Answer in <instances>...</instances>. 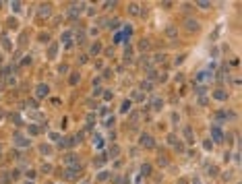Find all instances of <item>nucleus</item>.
<instances>
[{
	"mask_svg": "<svg viewBox=\"0 0 242 184\" xmlns=\"http://www.w3.org/2000/svg\"><path fill=\"white\" fill-rule=\"evenodd\" d=\"M139 143H141V147H147V149H153L155 147V141H153L151 135H141Z\"/></svg>",
	"mask_w": 242,
	"mask_h": 184,
	"instance_id": "1",
	"label": "nucleus"
},
{
	"mask_svg": "<svg viewBox=\"0 0 242 184\" xmlns=\"http://www.w3.org/2000/svg\"><path fill=\"white\" fill-rule=\"evenodd\" d=\"M184 27H186V31H199L201 29V25H199V21H195V19H186L184 21Z\"/></svg>",
	"mask_w": 242,
	"mask_h": 184,
	"instance_id": "2",
	"label": "nucleus"
},
{
	"mask_svg": "<svg viewBox=\"0 0 242 184\" xmlns=\"http://www.w3.org/2000/svg\"><path fill=\"white\" fill-rule=\"evenodd\" d=\"M48 93H50V87L48 85H43V83H40L38 87H35V97H48Z\"/></svg>",
	"mask_w": 242,
	"mask_h": 184,
	"instance_id": "3",
	"label": "nucleus"
},
{
	"mask_svg": "<svg viewBox=\"0 0 242 184\" xmlns=\"http://www.w3.org/2000/svg\"><path fill=\"white\" fill-rule=\"evenodd\" d=\"M83 6H85V4H75V6H71V10L66 12V17H68V19H77L81 15V8H83Z\"/></svg>",
	"mask_w": 242,
	"mask_h": 184,
	"instance_id": "4",
	"label": "nucleus"
},
{
	"mask_svg": "<svg viewBox=\"0 0 242 184\" xmlns=\"http://www.w3.org/2000/svg\"><path fill=\"white\" fill-rule=\"evenodd\" d=\"M211 137H213L215 143H219V141L224 139V133H221V128H219L217 124H213V126H211Z\"/></svg>",
	"mask_w": 242,
	"mask_h": 184,
	"instance_id": "5",
	"label": "nucleus"
},
{
	"mask_svg": "<svg viewBox=\"0 0 242 184\" xmlns=\"http://www.w3.org/2000/svg\"><path fill=\"white\" fill-rule=\"evenodd\" d=\"M15 145H17V147H29V145H31V141L17 133V135H15Z\"/></svg>",
	"mask_w": 242,
	"mask_h": 184,
	"instance_id": "6",
	"label": "nucleus"
},
{
	"mask_svg": "<svg viewBox=\"0 0 242 184\" xmlns=\"http://www.w3.org/2000/svg\"><path fill=\"white\" fill-rule=\"evenodd\" d=\"M52 15V4H40V10H38V17H50Z\"/></svg>",
	"mask_w": 242,
	"mask_h": 184,
	"instance_id": "7",
	"label": "nucleus"
},
{
	"mask_svg": "<svg viewBox=\"0 0 242 184\" xmlns=\"http://www.w3.org/2000/svg\"><path fill=\"white\" fill-rule=\"evenodd\" d=\"M64 178H66V180H77V178H79V170H77V168L66 170V172H64Z\"/></svg>",
	"mask_w": 242,
	"mask_h": 184,
	"instance_id": "8",
	"label": "nucleus"
},
{
	"mask_svg": "<svg viewBox=\"0 0 242 184\" xmlns=\"http://www.w3.org/2000/svg\"><path fill=\"white\" fill-rule=\"evenodd\" d=\"M213 97H215L217 101H226V99H228V93L224 91V89H215V91H213Z\"/></svg>",
	"mask_w": 242,
	"mask_h": 184,
	"instance_id": "9",
	"label": "nucleus"
},
{
	"mask_svg": "<svg viewBox=\"0 0 242 184\" xmlns=\"http://www.w3.org/2000/svg\"><path fill=\"white\" fill-rule=\"evenodd\" d=\"M184 137H186V141H188V145L195 143V135H193V128H191V126H184Z\"/></svg>",
	"mask_w": 242,
	"mask_h": 184,
	"instance_id": "10",
	"label": "nucleus"
},
{
	"mask_svg": "<svg viewBox=\"0 0 242 184\" xmlns=\"http://www.w3.org/2000/svg\"><path fill=\"white\" fill-rule=\"evenodd\" d=\"M166 35H168V37H176V35H178V27H176V25H168V27H166Z\"/></svg>",
	"mask_w": 242,
	"mask_h": 184,
	"instance_id": "11",
	"label": "nucleus"
},
{
	"mask_svg": "<svg viewBox=\"0 0 242 184\" xmlns=\"http://www.w3.org/2000/svg\"><path fill=\"white\" fill-rule=\"evenodd\" d=\"M161 106H163V101H161L160 97H153V99H151V110H153V112L161 110Z\"/></svg>",
	"mask_w": 242,
	"mask_h": 184,
	"instance_id": "12",
	"label": "nucleus"
},
{
	"mask_svg": "<svg viewBox=\"0 0 242 184\" xmlns=\"http://www.w3.org/2000/svg\"><path fill=\"white\" fill-rule=\"evenodd\" d=\"M149 48H151V42H149V40H145V37H143V40L139 42V50H141V52H147Z\"/></svg>",
	"mask_w": 242,
	"mask_h": 184,
	"instance_id": "13",
	"label": "nucleus"
},
{
	"mask_svg": "<svg viewBox=\"0 0 242 184\" xmlns=\"http://www.w3.org/2000/svg\"><path fill=\"white\" fill-rule=\"evenodd\" d=\"M56 52H58V46H56V44H52L50 50H48V58H50V60H54V58H56Z\"/></svg>",
	"mask_w": 242,
	"mask_h": 184,
	"instance_id": "14",
	"label": "nucleus"
},
{
	"mask_svg": "<svg viewBox=\"0 0 242 184\" xmlns=\"http://www.w3.org/2000/svg\"><path fill=\"white\" fill-rule=\"evenodd\" d=\"M99 52H102V44H99V42H95L93 46L89 48V54H93V56H95V54H99Z\"/></svg>",
	"mask_w": 242,
	"mask_h": 184,
	"instance_id": "15",
	"label": "nucleus"
},
{
	"mask_svg": "<svg viewBox=\"0 0 242 184\" xmlns=\"http://www.w3.org/2000/svg\"><path fill=\"white\" fill-rule=\"evenodd\" d=\"M209 77H211V73H205V70H203V73L197 75V79H195V81H197V83H203V81H207Z\"/></svg>",
	"mask_w": 242,
	"mask_h": 184,
	"instance_id": "16",
	"label": "nucleus"
},
{
	"mask_svg": "<svg viewBox=\"0 0 242 184\" xmlns=\"http://www.w3.org/2000/svg\"><path fill=\"white\" fill-rule=\"evenodd\" d=\"M79 81H81V75H79V73H73V75H71V79H68V83H71V85H77Z\"/></svg>",
	"mask_w": 242,
	"mask_h": 184,
	"instance_id": "17",
	"label": "nucleus"
},
{
	"mask_svg": "<svg viewBox=\"0 0 242 184\" xmlns=\"http://www.w3.org/2000/svg\"><path fill=\"white\" fill-rule=\"evenodd\" d=\"M128 12H130V15H139V4H137V2L128 4Z\"/></svg>",
	"mask_w": 242,
	"mask_h": 184,
	"instance_id": "18",
	"label": "nucleus"
},
{
	"mask_svg": "<svg viewBox=\"0 0 242 184\" xmlns=\"http://www.w3.org/2000/svg\"><path fill=\"white\" fill-rule=\"evenodd\" d=\"M104 161H106V155H99V157H95V159H93V163H95L97 168H99V166H104Z\"/></svg>",
	"mask_w": 242,
	"mask_h": 184,
	"instance_id": "19",
	"label": "nucleus"
},
{
	"mask_svg": "<svg viewBox=\"0 0 242 184\" xmlns=\"http://www.w3.org/2000/svg\"><path fill=\"white\" fill-rule=\"evenodd\" d=\"M120 112H122V114H128V112H130V101H128V99L122 103V110H120Z\"/></svg>",
	"mask_w": 242,
	"mask_h": 184,
	"instance_id": "20",
	"label": "nucleus"
},
{
	"mask_svg": "<svg viewBox=\"0 0 242 184\" xmlns=\"http://www.w3.org/2000/svg\"><path fill=\"white\" fill-rule=\"evenodd\" d=\"M178 141H180V139L176 137V135H168V143H170V145H172V147H174V145H176V143H178Z\"/></svg>",
	"mask_w": 242,
	"mask_h": 184,
	"instance_id": "21",
	"label": "nucleus"
},
{
	"mask_svg": "<svg viewBox=\"0 0 242 184\" xmlns=\"http://www.w3.org/2000/svg\"><path fill=\"white\" fill-rule=\"evenodd\" d=\"M10 8L13 12H21V2H10Z\"/></svg>",
	"mask_w": 242,
	"mask_h": 184,
	"instance_id": "22",
	"label": "nucleus"
},
{
	"mask_svg": "<svg viewBox=\"0 0 242 184\" xmlns=\"http://www.w3.org/2000/svg\"><path fill=\"white\" fill-rule=\"evenodd\" d=\"M163 60H166V54H163V52H161V54H155V56H153V62H163Z\"/></svg>",
	"mask_w": 242,
	"mask_h": 184,
	"instance_id": "23",
	"label": "nucleus"
},
{
	"mask_svg": "<svg viewBox=\"0 0 242 184\" xmlns=\"http://www.w3.org/2000/svg\"><path fill=\"white\" fill-rule=\"evenodd\" d=\"M157 163H160V166H168V157H166V155H160V157H157Z\"/></svg>",
	"mask_w": 242,
	"mask_h": 184,
	"instance_id": "24",
	"label": "nucleus"
},
{
	"mask_svg": "<svg viewBox=\"0 0 242 184\" xmlns=\"http://www.w3.org/2000/svg\"><path fill=\"white\" fill-rule=\"evenodd\" d=\"M184 58H186V54H180V56H176V60H174V64L178 66L180 62H184Z\"/></svg>",
	"mask_w": 242,
	"mask_h": 184,
	"instance_id": "25",
	"label": "nucleus"
},
{
	"mask_svg": "<svg viewBox=\"0 0 242 184\" xmlns=\"http://www.w3.org/2000/svg\"><path fill=\"white\" fill-rule=\"evenodd\" d=\"M108 178H110V174H108V172H99V176H97V180H102V182H104V180H108Z\"/></svg>",
	"mask_w": 242,
	"mask_h": 184,
	"instance_id": "26",
	"label": "nucleus"
},
{
	"mask_svg": "<svg viewBox=\"0 0 242 184\" xmlns=\"http://www.w3.org/2000/svg\"><path fill=\"white\" fill-rule=\"evenodd\" d=\"M118 25H120V21H118V19L110 21V29H118Z\"/></svg>",
	"mask_w": 242,
	"mask_h": 184,
	"instance_id": "27",
	"label": "nucleus"
},
{
	"mask_svg": "<svg viewBox=\"0 0 242 184\" xmlns=\"http://www.w3.org/2000/svg\"><path fill=\"white\" fill-rule=\"evenodd\" d=\"M195 91L199 93V95H203V93L207 91V89H205V87H203V85H195Z\"/></svg>",
	"mask_w": 242,
	"mask_h": 184,
	"instance_id": "28",
	"label": "nucleus"
},
{
	"mask_svg": "<svg viewBox=\"0 0 242 184\" xmlns=\"http://www.w3.org/2000/svg\"><path fill=\"white\" fill-rule=\"evenodd\" d=\"M199 8H211V2H197Z\"/></svg>",
	"mask_w": 242,
	"mask_h": 184,
	"instance_id": "29",
	"label": "nucleus"
},
{
	"mask_svg": "<svg viewBox=\"0 0 242 184\" xmlns=\"http://www.w3.org/2000/svg\"><path fill=\"white\" fill-rule=\"evenodd\" d=\"M8 27H10V29H17V27H19V23H17L15 19H10V21H8Z\"/></svg>",
	"mask_w": 242,
	"mask_h": 184,
	"instance_id": "30",
	"label": "nucleus"
},
{
	"mask_svg": "<svg viewBox=\"0 0 242 184\" xmlns=\"http://www.w3.org/2000/svg\"><path fill=\"white\" fill-rule=\"evenodd\" d=\"M50 139H52V141H56V143H58V141H60V135H58V133H50Z\"/></svg>",
	"mask_w": 242,
	"mask_h": 184,
	"instance_id": "31",
	"label": "nucleus"
},
{
	"mask_svg": "<svg viewBox=\"0 0 242 184\" xmlns=\"http://www.w3.org/2000/svg\"><path fill=\"white\" fill-rule=\"evenodd\" d=\"M21 64H23V66H25V64H31V56H25V58L21 60Z\"/></svg>",
	"mask_w": 242,
	"mask_h": 184,
	"instance_id": "32",
	"label": "nucleus"
},
{
	"mask_svg": "<svg viewBox=\"0 0 242 184\" xmlns=\"http://www.w3.org/2000/svg\"><path fill=\"white\" fill-rule=\"evenodd\" d=\"M141 87H143V89H145V91H151V87H153V85H151V83H149V81H147V83H143V85H141Z\"/></svg>",
	"mask_w": 242,
	"mask_h": 184,
	"instance_id": "33",
	"label": "nucleus"
},
{
	"mask_svg": "<svg viewBox=\"0 0 242 184\" xmlns=\"http://www.w3.org/2000/svg\"><path fill=\"white\" fill-rule=\"evenodd\" d=\"M118 153H120V149H118V147H112V149H110V155H114V157H116Z\"/></svg>",
	"mask_w": 242,
	"mask_h": 184,
	"instance_id": "34",
	"label": "nucleus"
},
{
	"mask_svg": "<svg viewBox=\"0 0 242 184\" xmlns=\"http://www.w3.org/2000/svg\"><path fill=\"white\" fill-rule=\"evenodd\" d=\"M25 176H27L29 180H33V178H35V172H33V170H27V174H25Z\"/></svg>",
	"mask_w": 242,
	"mask_h": 184,
	"instance_id": "35",
	"label": "nucleus"
},
{
	"mask_svg": "<svg viewBox=\"0 0 242 184\" xmlns=\"http://www.w3.org/2000/svg\"><path fill=\"white\" fill-rule=\"evenodd\" d=\"M93 143H95V147H102V145H104V143H102V137H95Z\"/></svg>",
	"mask_w": 242,
	"mask_h": 184,
	"instance_id": "36",
	"label": "nucleus"
},
{
	"mask_svg": "<svg viewBox=\"0 0 242 184\" xmlns=\"http://www.w3.org/2000/svg\"><path fill=\"white\" fill-rule=\"evenodd\" d=\"M2 44H4V50H10V42H8V40H6V37H4V40H2Z\"/></svg>",
	"mask_w": 242,
	"mask_h": 184,
	"instance_id": "37",
	"label": "nucleus"
},
{
	"mask_svg": "<svg viewBox=\"0 0 242 184\" xmlns=\"http://www.w3.org/2000/svg\"><path fill=\"white\" fill-rule=\"evenodd\" d=\"M141 172H143V174H151V166H143Z\"/></svg>",
	"mask_w": 242,
	"mask_h": 184,
	"instance_id": "38",
	"label": "nucleus"
},
{
	"mask_svg": "<svg viewBox=\"0 0 242 184\" xmlns=\"http://www.w3.org/2000/svg\"><path fill=\"white\" fill-rule=\"evenodd\" d=\"M209 174H211V176H215V174H217V168H215V166H211V168H209Z\"/></svg>",
	"mask_w": 242,
	"mask_h": 184,
	"instance_id": "39",
	"label": "nucleus"
},
{
	"mask_svg": "<svg viewBox=\"0 0 242 184\" xmlns=\"http://www.w3.org/2000/svg\"><path fill=\"white\" fill-rule=\"evenodd\" d=\"M104 93H106V101H108V99H112V97H114V93H112V91H104Z\"/></svg>",
	"mask_w": 242,
	"mask_h": 184,
	"instance_id": "40",
	"label": "nucleus"
},
{
	"mask_svg": "<svg viewBox=\"0 0 242 184\" xmlns=\"http://www.w3.org/2000/svg\"><path fill=\"white\" fill-rule=\"evenodd\" d=\"M50 151H52V149H50L48 145H43V147H41V153H50Z\"/></svg>",
	"mask_w": 242,
	"mask_h": 184,
	"instance_id": "41",
	"label": "nucleus"
},
{
	"mask_svg": "<svg viewBox=\"0 0 242 184\" xmlns=\"http://www.w3.org/2000/svg\"><path fill=\"white\" fill-rule=\"evenodd\" d=\"M221 176H224V180H232V174H230V172H226V174H221Z\"/></svg>",
	"mask_w": 242,
	"mask_h": 184,
	"instance_id": "42",
	"label": "nucleus"
},
{
	"mask_svg": "<svg viewBox=\"0 0 242 184\" xmlns=\"http://www.w3.org/2000/svg\"><path fill=\"white\" fill-rule=\"evenodd\" d=\"M79 62H81V64H85V62H87V56H85V54H83V56H79Z\"/></svg>",
	"mask_w": 242,
	"mask_h": 184,
	"instance_id": "43",
	"label": "nucleus"
},
{
	"mask_svg": "<svg viewBox=\"0 0 242 184\" xmlns=\"http://www.w3.org/2000/svg\"><path fill=\"white\" fill-rule=\"evenodd\" d=\"M25 184H33V182H25Z\"/></svg>",
	"mask_w": 242,
	"mask_h": 184,
	"instance_id": "44",
	"label": "nucleus"
},
{
	"mask_svg": "<svg viewBox=\"0 0 242 184\" xmlns=\"http://www.w3.org/2000/svg\"><path fill=\"white\" fill-rule=\"evenodd\" d=\"M0 8H2V2H0Z\"/></svg>",
	"mask_w": 242,
	"mask_h": 184,
	"instance_id": "45",
	"label": "nucleus"
}]
</instances>
